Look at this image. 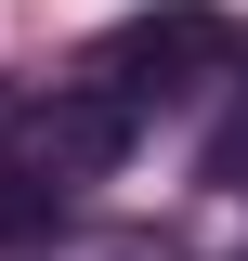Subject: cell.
<instances>
[{"label":"cell","mask_w":248,"mask_h":261,"mask_svg":"<svg viewBox=\"0 0 248 261\" xmlns=\"http://www.w3.org/2000/svg\"><path fill=\"white\" fill-rule=\"evenodd\" d=\"M209 183H248V130H222V144H209Z\"/></svg>","instance_id":"4"},{"label":"cell","mask_w":248,"mask_h":261,"mask_svg":"<svg viewBox=\"0 0 248 261\" xmlns=\"http://www.w3.org/2000/svg\"><path fill=\"white\" fill-rule=\"evenodd\" d=\"M209 65H235V27H222V13H196V0H170V13H131V27L92 39V92H118L131 118H144V105L196 92Z\"/></svg>","instance_id":"1"},{"label":"cell","mask_w":248,"mask_h":261,"mask_svg":"<svg viewBox=\"0 0 248 261\" xmlns=\"http://www.w3.org/2000/svg\"><path fill=\"white\" fill-rule=\"evenodd\" d=\"M118 157H131V105H118V92H92V79H65L53 105H27V170H39L53 196L105 183Z\"/></svg>","instance_id":"2"},{"label":"cell","mask_w":248,"mask_h":261,"mask_svg":"<svg viewBox=\"0 0 248 261\" xmlns=\"http://www.w3.org/2000/svg\"><path fill=\"white\" fill-rule=\"evenodd\" d=\"M53 209L65 196L39 183V170H0V248H13V235H53Z\"/></svg>","instance_id":"3"}]
</instances>
